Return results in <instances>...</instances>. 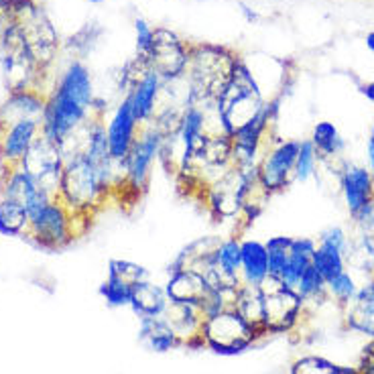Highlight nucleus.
Here are the masks:
<instances>
[{
	"instance_id": "1",
	"label": "nucleus",
	"mask_w": 374,
	"mask_h": 374,
	"mask_svg": "<svg viewBox=\"0 0 374 374\" xmlns=\"http://www.w3.org/2000/svg\"><path fill=\"white\" fill-rule=\"evenodd\" d=\"M94 108L92 77L84 63L74 61L61 75L57 88L45 100L41 137L59 149L88 123Z\"/></svg>"
},
{
	"instance_id": "2",
	"label": "nucleus",
	"mask_w": 374,
	"mask_h": 374,
	"mask_svg": "<svg viewBox=\"0 0 374 374\" xmlns=\"http://www.w3.org/2000/svg\"><path fill=\"white\" fill-rule=\"evenodd\" d=\"M263 104L265 102L256 81L252 79L249 70L236 61L226 88L214 102V110L218 114L222 132L226 137H232L263 108Z\"/></svg>"
},
{
	"instance_id": "3",
	"label": "nucleus",
	"mask_w": 374,
	"mask_h": 374,
	"mask_svg": "<svg viewBox=\"0 0 374 374\" xmlns=\"http://www.w3.org/2000/svg\"><path fill=\"white\" fill-rule=\"evenodd\" d=\"M265 334L252 327L234 307L208 313L201 324L203 348L214 350L216 354L224 356H234L249 350Z\"/></svg>"
},
{
	"instance_id": "4",
	"label": "nucleus",
	"mask_w": 374,
	"mask_h": 374,
	"mask_svg": "<svg viewBox=\"0 0 374 374\" xmlns=\"http://www.w3.org/2000/svg\"><path fill=\"white\" fill-rule=\"evenodd\" d=\"M86 214L72 205H68L59 196L41 208L35 216H31L26 238L33 240L35 247L43 250H61L77 238L75 216Z\"/></svg>"
},
{
	"instance_id": "5",
	"label": "nucleus",
	"mask_w": 374,
	"mask_h": 374,
	"mask_svg": "<svg viewBox=\"0 0 374 374\" xmlns=\"http://www.w3.org/2000/svg\"><path fill=\"white\" fill-rule=\"evenodd\" d=\"M165 137L167 134L161 128H157L153 123H149V125L141 128L139 139L134 141L132 149L128 153L125 161V183L130 189H134L137 194L147 189L153 163L161 155Z\"/></svg>"
},
{
	"instance_id": "6",
	"label": "nucleus",
	"mask_w": 374,
	"mask_h": 374,
	"mask_svg": "<svg viewBox=\"0 0 374 374\" xmlns=\"http://www.w3.org/2000/svg\"><path fill=\"white\" fill-rule=\"evenodd\" d=\"M263 291V327L267 334H283L291 329L301 313L303 299L283 283L267 276L260 285Z\"/></svg>"
},
{
	"instance_id": "7",
	"label": "nucleus",
	"mask_w": 374,
	"mask_h": 374,
	"mask_svg": "<svg viewBox=\"0 0 374 374\" xmlns=\"http://www.w3.org/2000/svg\"><path fill=\"white\" fill-rule=\"evenodd\" d=\"M301 141H281L258 161V181L263 189L271 196L283 192L295 177V161L299 155Z\"/></svg>"
},
{
	"instance_id": "8",
	"label": "nucleus",
	"mask_w": 374,
	"mask_h": 374,
	"mask_svg": "<svg viewBox=\"0 0 374 374\" xmlns=\"http://www.w3.org/2000/svg\"><path fill=\"white\" fill-rule=\"evenodd\" d=\"M39 137H41L39 118H25L0 130V165L2 167L21 165Z\"/></svg>"
},
{
	"instance_id": "9",
	"label": "nucleus",
	"mask_w": 374,
	"mask_h": 374,
	"mask_svg": "<svg viewBox=\"0 0 374 374\" xmlns=\"http://www.w3.org/2000/svg\"><path fill=\"white\" fill-rule=\"evenodd\" d=\"M21 165L35 175L51 194L59 196V179H61V171H63V153L57 145H53L43 137H39Z\"/></svg>"
},
{
	"instance_id": "10",
	"label": "nucleus",
	"mask_w": 374,
	"mask_h": 374,
	"mask_svg": "<svg viewBox=\"0 0 374 374\" xmlns=\"http://www.w3.org/2000/svg\"><path fill=\"white\" fill-rule=\"evenodd\" d=\"M143 126L139 125V120L134 118V112H132V104L130 98L126 94V98L116 108V112L112 114L110 123H108V147H110V155L114 161L123 163L125 165L126 157L132 149L134 141L139 139V132H141Z\"/></svg>"
},
{
	"instance_id": "11",
	"label": "nucleus",
	"mask_w": 374,
	"mask_h": 374,
	"mask_svg": "<svg viewBox=\"0 0 374 374\" xmlns=\"http://www.w3.org/2000/svg\"><path fill=\"white\" fill-rule=\"evenodd\" d=\"M149 68L163 77H177L187 65V53L179 39L167 31H155V45L149 55Z\"/></svg>"
},
{
	"instance_id": "12",
	"label": "nucleus",
	"mask_w": 374,
	"mask_h": 374,
	"mask_svg": "<svg viewBox=\"0 0 374 374\" xmlns=\"http://www.w3.org/2000/svg\"><path fill=\"white\" fill-rule=\"evenodd\" d=\"M165 291L171 301L198 305L201 309L210 297V287H208L205 279L194 269H179L175 273H169Z\"/></svg>"
},
{
	"instance_id": "13",
	"label": "nucleus",
	"mask_w": 374,
	"mask_h": 374,
	"mask_svg": "<svg viewBox=\"0 0 374 374\" xmlns=\"http://www.w3.org/2000/svg\"><path fill=\"white\" fill-rule=\"evenodd\" d=\"M45 100L33 90H21V92H10L8 100L0 106V130L6 126L15 125L25 118H43Z\"/></svg>"
},
{
	"instance_id": "14",
	"label": "nucleus",
	"mask_w": 374,
	"mask_h": 374,
	"mask_svg": "<svg viewBox=\"0 0 374 374\" xmlns=\"http://www.w3.org/2000/svg\"><path fill=\"white\" fill-rule=\"evenodd\" d=\"M342 192L350 214H358L366 203L374 200V173L364 167L348 165L342 173Z\"/></svg>"
},
{
	"instance_id": "15",
	"label": "nucleus",
	"mask_w": 374,
	"mask_h": 374,
	"mask_svg": "<svg viewBox=\"0 0 374 374\" xmlns=\"http://www.w3.org/2000/svg\"><path fill=\"white\" fill-rule=\"evenodd\" d=\"M159 88H161V75L149 68L147 74L143 75L139 81H134L132 88L128 90V98H130V104H132L134 118L139 120L141 126L153 123Z\"/></svg>"
},
{
	"instance_id": "16",
	"label": "nucleus",
	"mask_w": 374,
	"mask_h": 374,
	"mask_svg": "<svg viewBox=\"0 0 374 374\" xmlns=\"http://www.w3.org/2000/svg\"><path fill=\"white\" fill-rule=\"evenodd\" d=\"M242 265H240V283L260 287L269 276V254L267 247L258 240H242Z\"/></svg>"
},
{
	"instance_id": "17",
	"label": "nucleus",
	"mask_w": 374,
	"mask_h": 374,
	"mask_svg": "<svg viewBox=\"0 0 374 374\" xmlns=\"http://www.w3.org/2000/svg\"><path fill=\"white\" fill-rule=\"evenodd\" d=\"M346 322L352 329L374 338V276L346 305Z\"/></svg>"
},
{
	"instance_id": "18",
	"label": "nucleus",
	"mask_w": 374,
	"mask_h": 374,
	"mask_svg": "<svg viewBox=\"0 0 374 374\" xmlns=\"http://www.w3.org/2000/svg\"><path fill=\"white\" fill-rule=\"evenodd\" d=\"M139 338L155 352H169L175 348H183L181 340L175 332L163 322L161 315L155 318H139Z\"/></svg>"
},
{
	"instance_id": "19",
	"label": "nucleus",
	"mask_w": 374,
	"mask_h": 374,
	"mask_svg": "<svg viewBox=\"0 0 374 374\" xmlns=\"http://www.w3.org/2000/svg\"><path fill=\"white\" fill-rule=\"evenodd\" d=\"M315 249L318 247L311 238H293L291 249H289V265L281 279L283 287H287L291 291L297 289L301 274L311 267V258H313Z\"/></svg>"
},
{
	"instance_id": "20",
	"label": "nucleus",
	"mask_w": 374,
	"mask_h": 374,
	"mask_svg": "<svg viewBox=\"0 0 374 374\" xmlns=\"http://www.w3.org/2000/svg\"><path fill=\"white\" fill-rule=\"evenodd\" d=\"M167 303H169L167 291L163 287H159V285H153L147 279V281H141L134 287L130 307L139 318H155V315L163 313Z\"/></svg>"
},
{
	"instance_id": "21",
	"label": "nucleus",
	"mask_w": 374,
	"mask_h": 374,
	"mask_svg": "<svg viewBox=\"0 0 374 374\" xmlns=\"http://www.w3.org/2000/svg\"><path fill=\"white\" fill-rule=\"evenodd\" d=\"M234 309H236L252 327H256L260 334L267 336V332H265V327H263V291H260V287H252V285H242V283H240Z\"/></svg>"
},
{
	"instance_id": "22",
	"label": "nucleus",
	"mask_w": 374,
	"mask_h": 374,
	"mask_svg": "<svg viewBox=\"0 0 374 374\" xmlns=\"http://www.w3.org/2000/svg\"><path fill=\"white\" fill-rule=\"evenodd\" d=\"M29 212L23 203L13 200H0V234L2 236H26Z\"/></svg>"
},
{
	"instance_id": "23",
	"label": "nucleus",
	"mask_w": 374,
	"mask_h": 374,
	"mask_svg": "<svg viewBox=\"0 0 374 374\" xmlns=\"http://www.w3.org/2000/svg\"><path fill=\"white\" fill-rule=\"evenodd\" d=\"M216 263L220 273L224 274L226 281L240 285V265H242V250L240 240L228 238L216 247Z\"/></svg>"
},
{
	"instance_id": "24",
	"label": "nucleus",
	"mask_w": 374,
	"mask_h": 374,
	"mask_svg": "<svg viewBox=\"0 0 374 374\" xmlns=\"http://www.w3.org/2000/svg\"><path fill=\"white\" fill-rule=\"evenodd\" d=\"M313 143V147L318 150V157H336L340 155L346 143L344 139L340 137L338 128L332 125V123H318L313 128V134L309 139Z\"/></svg>"
},
{
	"instance_id": "25",
	"label": "nucleus",
	"mask_w": 374,
	"mask_h": 374,
	"mask_svg": "<svg viewBox=\"0 0 374 374\" xmlns=\"http://www.w3.org/2000/svg\"><path fill=\"white\" fill-rule=\"evenodd\" d=\"M311 265H313V269L322 274V279L327 283V281H332L334 276H338V274L346 271V256H344V252H340V250L320 244V247L315 249V252H313Z\"/></svg>"
},
{
	"instance_id": "26",
	"label": "nucleus",
	"mask_w": 374,
	"mask_h": 374,
	"mask_svg": "<svg viewBox=\"0 0 374 374\" xmlns=\"http://www.w3.org/2000/svg\"><path fill=\"white\" fill-rule=\"evenodd\" d=\"M293 238L289 236H273L265 242L267 254H269V276L279 281L283 279V273L289 265V249Z\"/></svg>"
},
{
	"instance_id": "27",
	"label": "nucleus",
	"mask_w": 374,
	"mask_h": 374,
	"mask_svg": "<svg viewBox=\"0 0 374 374\" xmlns=\"http://www.w3.org/2000/svg\"><path fill=\"white\" fill-rule=\"evenodd\" d=\"M134 287L137 285H130L123 281L120 276L108 273V279L102 283L100 295L106 299V303L110 307H130V301H132V293H134Z\"/></svg>"
},
{
	"instance_id": "28",
	"label": "nucleus",
	"mask_w": 374,
	"mask_h": 374,
	"mask_svg": "<svg viewBox=\"0 0 374 374\" xmlns=\"http://www.w3.org/2000/svg\"><path fill=\"white\" fill-rule=\"evenodd\" d=\"M291 374H360L354 368H342L332 364L329 360L320 356H305L297 360L291 368Z\"/></svg>"
},
{
	"instance_id": "29",
	"label": "nucleus",
	"mask_w": 374,
	"mask_h": 374,
	"mask_svg": "<svg viewBox=\"0 0 374 374\" xmlns=\"http://www.w3.org/2000/svg\"><path fill=\"white\" fill-rule=\"evenodd\" d=\"M315 165H318V150L311 141H301L299 155L295 161V173L293 177L297 181H307L309 177L315 175Z\"/></svg>"
},
{
	"instance_id": "30",
	"label": "nucleus",
	"mask_w": 374,
	"mask_h": 374,
	"mask_svg": "<svg viewBox=\"0 0 374 374\" xmlns=\"http://www.w3.org/2000/svg\"><path fill=\"white\" fill-rule=\"evenodd\" d=\"M108 273L120 276L123 281L130 283V285H139L141 281H147V279H149V273H147L145 267L134 265V263H130V260H120V258L110 260Z\"/></svg>"
},
{
	"instance_id": "31",
	"label": "nucleus",
	"mask_w": 374,
	"mask_h": 374,
	"mask_svg": "<svg viewBox=\"0 0 374 374\" xmlns=\"http://www.w3.org/2000/svg\"><path fill=\"white\" fill-rule=\"evenodd\" d=\"M325 285H327V291H329L336 299L340 301V305H348L350 301L354 299L356 291H358L356 285H354V279H352L346 271L340 273L338 276H334V279L327 281Z\"/></svg>"
},
{
	"instance_id": "32",
	"label": "nucleus",
	"mask_w": 374,
	"mask_h": 374,
	"mask_svg": "<svg viewBox=\"0 0 374 374\" xmlns=\"http://www.w3.org/2000/svg\"><path fill=\"white\" fill-rule=\"evenodd\" d=\"M134 26H137V49H139V55H141V59H149L153 45H155V31L143 19H137Z\"/></svg>"
},
{
	"instance_id": "33",
	"label": "nucleus",
	"mask_w": 374,
	"mask_h": 374,
	"mask_svg": "<svg viewBox=\"0 0 374 374\" xmlns=\"http://www.w3.org/2000/svg\"><path fill=\"white\" fill-rule=\"evenodd\" d=\"M320 244L322 247H329V249H336L340 250V252H344V256L348 254L350 249V242H348V236H346V232L342 230V228H327L324 234L320 236Z\"/></svg>"
},
{
	"instance_id": "34",
	"label": "nucleus",
	"mask_w": 374,
	"mask_h": 374,
	"mask_svg": "<svg viewBox=\"0 0 374 374\" xmlns=\"http://www.w3.org/2000/svg\"><path fill=\"white\" fill-rule=\"evenodd\" d=\"M360 374H374V344H371L366 352H364V358H362V366H360Z\"/></svg>"
},
{
	"instance_id": "35",
	"label": "nucleus",
	"mask_w": 374,
	"mask_h": 374,
	"mask_svg": "<svg viewBox=\"0 0 374 374\" xmlns=\"http://www.w3.org/2000/svg\"><path fill=\"white\" fill-rule=\"evenodd\" d=\"M368 163H371V169L374 173V126L373 132H371V139H368Z\"/></svg>"
},
{
	"instance_id": "36",
	"label": "nucleus",
	"mask_w": 374,
	"mask_h": 374,
	"mask_svg": "<svg viewBox=\"0 0 374 374\" xmlns=\"http://www.w3.org/2000/svg\"><path fill=\"white\" fill-rule=\"evenodd\" d=\"M360 92L368 98V100L374 102V81H371V84H366V86H362L360 88Z\"/></svg>"
},
{
	"instance_id": "37",
	"label": "nucleus",
	"mask_w": 374,
	"mask_h": 374,
	"mask_svg": "<svg viewBox=\"0 0 374 374\" xmlns=\"http://www.w3.org/2000/svg\"><path fill=\"white\" fill-rule=\"evenodd\" d=\"M240 6H242V13L247 15V19H249V21H256V19H258V17H256V13H252L247 4H240Z\"/></svg>"
},
{
	"instance_id": "38",
	"label": "nucleus",
	"mask_w": 374,
	"mask_h": 374,
	"mask_svg": "<svg viewBox=\"0 0 374 374\" xmlns=\"http://www.w3.org/2000/svg\"><path fill=\"white\" fill-rule=\"evenodd\" d=\"M366 47H368V49H371L374 53V31H373V33H368V35H366Z\"/></svg>"
},
{
	"instance_id": "39",
	"label": "nucleus",
	"mask_w": 374,
	"mask_h": 374,
	"mask_svg": "<svg viewBox=\"0 0 374 374\" xmlns=\"http://www.w3.org/2000/svg\"><path fill=\"white\" fill-rule=\"evenodd\" d=\"M90 2H102V0H90Z\"/></svg>"
}]
</instances>
